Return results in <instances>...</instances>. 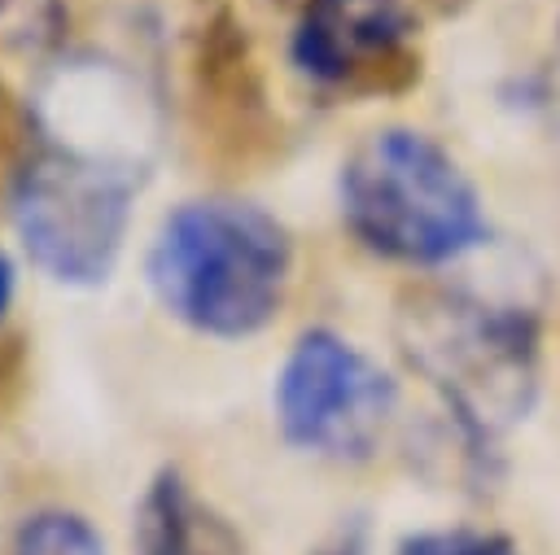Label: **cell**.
I'll use <instances>...</instances> for the list:
<instances>
[{
    "label": "cell",
    "instance_id": "277c9868",
    "mask_svg": "<svg viewBox=\"0 0 560 555\" xmlns=\"http://www.w3.org/2000/svg\"><path fill=\"white\" fill-rule=\"evenodd\" d=\"M140 166L74 144H35L9 184V219L26 258L57 284L96 288L114 275Z\"/></svg>",
    "mask_w": 560,
    "mask_h": 555
},
{
    "label": "cell",
    "instance_id": "8992f818",
    "mask_svg": "<svg viewBox=\"0 0 560 555\" xmlns=\"http://www.w3.org/2000/svg\"><path fill=\"white\" fill-rule=\"evenodd\" d=\"M416 22L402 0H302L293 22V66L337 92L398 87L411 57Z\"/></svg>",
    "mask_w": 560,
    "mask_h": 555
},
{
    "label": "cell",
    "instance_id": "6da1fadb",
    "mask_svg": "<svg viewBox=\"0 0 560 555\" xmlns=\"http://www.w3.org/2000/svg\"><path fill=\"white\" fill-rule=\"evenodd\" d=\"M144 280L175 323L241 341L280 315L293 280V240L262 205L197 197L158 223Z\"/></svg>",
    "mask_w": 560,
    "mask_h": 555
},
{
    "label": "cell",
    "instance_id": "30bf717a",
    "mask_svg": "<svg viewBox=\"0 0 560 555\" xmlns=\"http://www.w3.org/2000/svg\"><path fill=\"white\" fill-rule=\"evenodd\" d=\"M9 302H13V262H9V253L0 249V319L9 315Z\"/></svg>",
    "mask_w": 560,
    "mask_h": 555
},
{
    "label": "cell",
    "instance_id": "8fae6325",
    "mask_svg": "<svg viewBox=\"0 0 560 555\" xmlns=\"http://www.w3.org/2000/svg\"><path fill=\"white\" fill-rule=\"evenodd\" d=\"M319 555H368V546H363L359 533H346V538H337L332 546H324Z\"/></svg>",
    "mask_w": 560,
    "mask_h": 555
},
{
    "label": "cell",
    "instance_id": "7a4b0ae2",
    "mask_svg": "<svg viewBox=\"0 0 560 555\" xmlns=\"http://www.w3.org/2000/svg\"><path fill=\"white\" fill-rule=\"evenodd\" d=\"M346 232L376 258L442 267L486 240V210L459 162L416 127H381L337 175Z\"/></svg>",
    "mask_w": 560,
    "mask_h": 555
},
{
    "label": "cell",
    "instance_id": "3957f363",
    "mask_svg": "<svg viewBox=\"0 0 560 555\" xmlns=\"http://www.w3.org/2000/svg\"><path fill=\"white\" fill-rule=\"evenodd\" d=\"M402 350L477 450L494 446L534 406L538 323L521 306L424 293L402 310Z\"/></svg>",
    "mask_w": 560,
    "mask_h": 555
},
{
    "label": "cell",
    "instance_id": "9c48e42d",
    "mask_svg": "<svg viewBox=\"0 0 560 555\" xmlns=\"http://www.w3.org/2000/svg\"><path fill=\"white\" fill-rule=\"evenodd\" d=\"M394 555H525V551H521L512 538L494 533V529L451 524V529H420V533H407Z\"/></svg>",
    "mask_w": 560,
    "mask_h": 555
},
{
    "label": "cell",
    "instance_id": "5b68a950",
    "mask_svg": "<svg viewBox=\"0 0 560 555\" xmlns=\"http://www.w3.org/2000/svg\"><path fill=\"white\" fill-rule=\"evenodd\" d=\"M271 406L293 450L359 463L385 441L398 411V385L354 341L332 328H306L276 371Z\"/></svg>",
    "mask_w": 560,
    "mask_h": 555
},
{
    "label": "cell",
    "instance_id": "7c38bea8",
    "mask_svg": "<svg viewBox=\"0 0 560 555\" xmlns=\"http://www.w3.org/2000/svg\"><path fill=\"white\" fill-rule=\"evenodd\" d=\"M551 114L560 122V35H556V52H551Z\"/></svg>",
    "mask_w": 560,
    "mask_h": 555
},
{
    "label": "cell",
    "instance_id": "ba28073f",
    "mask_svg": "<svg viewBox=\"0 0 560 555\" xmlns=\"http://www.w3.org/2000/svg\"><path fill=\"white\" fill-rule=\"evenodd\" d=\"M9 555H109V546L88 516L66 507H44L18 524Z\"/></svg>",
    "mask_w": 560,
    "mask_h": 555
},
{
    "label": "cell",
    "instance_id": "52a82bcc",
    "mask_svg": "<svg viewBox=\"0 0 560 555\" xmlns=\"http://www.w3.org/2000/svg\"><path fill=\"white\" fill-rule=\"evenodd\" d=\"M136 555H241L232 529L192 494V485L162 468L136 507Z\"/></svg>",
    "mask_w": 560,
    "mask_h": 555
}]
</instances>
